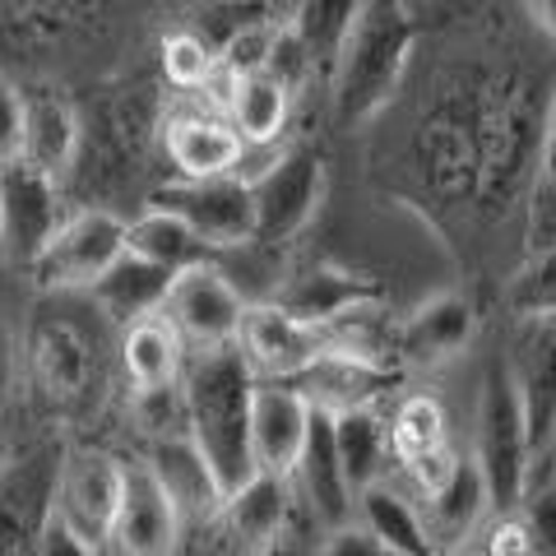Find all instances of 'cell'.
<instances>
[{"label":"cell","mask_w":556,"mask_h":556,"mask_svg":"<svg viewBox=\"0 0 556 556\" xmlns=\"http://www.w3.org/2000/svg\"><path fill=\"white\" fill-rule=\"evenodd\" d=\"M413 42L417 20L408 0H367L362 5L334 75H329V102H334L339 126H367L371 116L390 108V98L404 84Z\"/></svg>","instance_id":"2"},{"label":"cell","mask_w":556,"mask_h":556,"mask_svg":"<svg viewBox=\"0 0 556 556\" xmlns=\"http://www.w3.org/2000/svg\"><path fill=\"white\" fill-rule=\"evenodd\" d=\"M0 108H5V130H0V159H20L24 144V121H28V93L14 79H5V93H0Z\"/></svg>","instance_id":"37"},{"label":"cell","mask_w":556,"mask_h":556,"mask_svg":"<svg viewBox=\"0 0 556 556\" xmlns=\"http://www.w3.org/2000/svg\"><path fill=\"white\" fill-rule=\"evenodd\" d=\"M130 422L144 431L149 445L190 437V404L186 386H163V390H130Z\"/></svg>","instance_id":"33"},{"label":"cell","mask_w":556,"mask_h":556,"mask_svg":"<svg viewBox=\"0 0 556 556\" xmlns=\"http://www.w3.org/2000/svg\"><path fill=\"white\" fill-rule=\"evenodd\" d=\"M265 302L288 306L292 316H302L311 325H343L348 316H357V311H367L376 302V288L343 269L316 265V269L283 278V283L274 288V298H265Z\"/></svg>","instance_id":"22"},{"label":"cell","mask_w":556,"mask_h":556,"mask_svg":"<svg viewBox=\"0 0 556 556\" xmlns=\"http://www.w3.org/2000/svg\"><path fill=\"white\" fill-rule=\"evenodd\" d=\"M159 65H163V79L172 84V89H181V93H195V89H204V84L214 79V75H223L218 51L208 47L195 28L167 33L163 47H159Z\"/></svg>","instance_id":"31"},{"label":"cell","mask_w":556,"mask_h":556,"mask_svg":"<svg viewBox=\"0 0 556 556\" xmlns=\"http://www.w3.org/2000/svg\"><path fill=\"white\" fill-rule=\"evenodd\" d=\"M126 473L130 464L108 455V450H70L61 459V478H56V506L79 533H89L93 543H102L112 552V529L121 515V501H126Z\"/></svg>","instance_id":"11"},{"label":"cell","mask_w":556,"mask_h":556,"mask_svg":"<svg viewBox=\"0 0 556 556\" xmlns=\"http://www.w3.org/2000/svg\"><path fill=\"white\" fill-rule=\"evenodd\" d=\"M163 153L177 167V177H228L247 163V139L237 135L228 116H204V112H177L163 126Z\"/></svg>","instance_id":"18"},{"label":"cell","mask_w":556,"mask_h":556,"mask_svg":"<svg viewBox=\"0 0 556 556\" xmlns=\"http://www.w3.org/2000/svg\"><path fill=\"white\" fill-rule=\"evenodd\" d=\"M149 204L172 208L186 218L195 237L214 255L223 251H247L260 237V204H255V181L247 172H228V177H177L159 186Z\"/></svg>","instance_id":"5"},{"label":"cell","mask_w":556,"mask_h":556,"mask_svg":"<svg viewBox=\"0 0 556 556\" xmlns=\"http://www.w3.org/2000/svg\"><path fill=\"white\" fill-rule=\"evenodd\" d=\"M390 445L394 464L413 478V486H427L441 468L455 459L450 445V417L441 408V399L431 390H413L404 399H394L390 408Z\"/></svg>","instance_id":"20"},{"label":"cell","mask_w":556,"mask_h":556,"mask_svg":"<svg viewBox=\"0 0 556 556\" xmlns=\"http://www.w3.org/2000/svg\"><path fill=\"white\" fill-rule=\"evenodd\" d=\"M413 492L422 501L427 533H431V543H437L441 556L468 552V543L482 533L486 515H496L492 486H486V473H482L473 450H455V459H450L427 486H413Z\"/></svg>","instance_id":"9"},{"label":"cell","mask_w":556,"mask_h":556,"mask_svg":"<svg viewBox=\"0 0 556 556\" xmlns=\"http://www.w3.org/2000/svg\"><path fill=\"white\" fill-rule=\"evenodd\" d=\"M506 306L515 320L556 316V247L525 255V265H519L506 283Z\"/></svg>","instance_id":"32"},{"label":"cell","mask_w":556,"mask_h":556,"mask_svg":"<svg viewBox=\"0 0 556 556\" xmlns=\"http://www.w3.org/2000/svg\"><path fill=\"white\" fill-rule=\"evenodd\" d=\"M334 437H339V455H343V468H348L353 492H367L371 482L390 478V464H394L390 417H380L376 404L334 413Z\"/></svg>","instance_id":"28"},{"label":"cell","mask_w":556,"mask_h":556,"mask_svg":"<svg viewBox=\"0 0 556 556\" xmlns=\"http://www.w3.org/2000/svg\"><path fill=\"white\" fill-rule=\"evenodd\" d=\"M311 417L316 404L298 380H260L255 386V464L260 473L292 478L298 468L306 437H311Z\"/></svg>","instance_id":"16"},{"label":"cell","mask_w":556,"mask_h":556,"mask_svg":"<svg viewBox=\"0 0 556 556\" xmlns=\"http://www.w3.org/2000/svg\"><path fill=\"white\" fill-rule=\"evenodd\" d=\"M247 311L251 302L237 288V278L218 260H204L172 278L163 316L181 329L190 353H223V348H237Z\"/></svg>","instance_id":"7"},{"label":"cell","mask_w":556,"mask_h":556,"mask_svg":"<svg viewBox=\"0 0 556 556\" xmlns=\"http://www.w3.org/2000/svg\"><path fill=\"white\" fill-rule=\"evenodd\" d=\"M292 98L298 89L283 84L278 75H247L232 79L228 89V121L237 126V135L247 139V149H274L283 139L288 121H292Z\"/></svg>","instance_id":"27"},{"label":"cell","mask_w":556,"mask_h":556,"mask_svg":"<svg viewBox=\"0 0 556 556\" xmlns=\"http://www.w3.org/2000/svg\"><path fill=\"white\" fill-rule=\"evenodd\" d=\"M510 367H515L519 394H525V408H529L533 450L547 455L556 445V316L515 320Z\"/></svg>","instance_id":"17"},{"label":"cell","mask_w":556,"mask_h":556,"mask_svg":"<svg viewBox=\"0 0 556 556\" xmlns=\"http://www.w3.org/2000/svg\"><path fill=\"white\" fill-rule=\"evenodd\" d=\"M172 278H177L172 269H163V265H153V260H139V255L126 251L89 292H84V302L98 311L102 325H112L121 334V329H130L135 320H144V316H163Z\"/></svg>","instance_id":"21"},{"label":"cell","mask_w":556,"mask_h":556,"mask_svg":"<svg viewBox=\"0 0 556 556\" xmlns=\"http://www.w3.org/2000/svg\"><path fill=\"white\" fill-rule=\"evenodd\" d=\"M525 10H529V20L556 42V0H525Z\"/></svg>","instance_id":"40"},{"label":"cell","mask_w":556,"mask_h":556,"mask_svg":"<svg viewBox=\"0 0 556 556\" xmlns=\"http://www.w3.org/2000/svg\"><path fill=\"white\" fill-rule=\"evenodd\" d=\"M482 556H529V538L519 515H496L492 533H486V552Z\"/></svg>","instance_id":"38"},{"label":"cell","mask_w":556,"mask_h":556,"mask_svg":"<svg viewBox=\"0 0 556 556\" xmlns=\"http://www.w3.org/2000/svg\"><path fill=\"white\" fill-rule=\"evenodd\" d=\"M116 353L130 390H163L186 380V339L167 316H144L121 329Z\"/></svg>","instance_id":"25"},{"label":"cell","mask_w":556,"mask_h":556,"mask_svg":"<svg viewBox=\"0 0 556 556\" xmlns=\"http://www.w3.org/2000/svg\"><path fill=\"white\" fill-rule=\"evenodd\" d=\"M65 181L47 177L33 163L14 159L0 172V228H5V255L20 260V269L47 251V241L65 223Z\"/></svg>","instance_id":"10"},{"label":"cell","mask_w":556,"mask_h":556,"mask_svg":"<svg viewBox=\"0 0 556 556\" xmlns=\"http://www.w3.org/2000/svg\"><path fill=\"white\" fill-rule=\"evenodd\" d=\"M33 552L38 556H112L102 543H93L89 533H79L70 519L51 506L42 519H38V529H33Z\"/></svg>","instance_id":"35"},{"label":"cell","mask_w":556,"mask_h":556,"mask_svg":"<svg viewBox=\"0 0 556 556\" xmlns=\"http://www.w3.org/2000/svg\"><path fill=\"white\" fill-rule=\"evenodd\" d=\"M181 386L190 404V437L204 450V459L223 486V501H228L260 473V464H255L260 376L241 357V348H223V353H195Z\"/></svg>","instance_id":"1"},{"label":"cell","mask_w":556,"mask_h":556,"mask_svg":"<svg viewBox=\"0 0 556 556\" xmlns=\"http://www.w3.org/2000/svg\"><path fill=\"white\" fill-rule=\"evenodd\" d=\"M126 228L130 218H121L108 204L75 208L61 223V232L47 241V251L28 265L33 288L47 298H84L126 255Z\"/></svg>","instance_id":"4"},{"label":"cell","mask_w":556,"mask_h":556,"mask_svg":"<svg viewBox=\"0 0 556 556\" xmlns=\"http://www.w3.org/2000/svg\"><path fill=\"white\" fill-rule=\"evenodd\" d=\"M473 455L492 486L496 515H515L525 506L533 486V431H529V408L519 394V380L510 357H501L486 367L482 390H478V431H473Z\"/></svg>","instance_id":"3"},{"label":"cell","mask_w":556,"mask_h":556,"mask_svg":"<svg viewBox=\"0 0 556 556\" xmlns=\"http://www.w3.org/2000/svg\"><path fill=\"white\" fill-rule=\"evenodd\" d=\"M367 0H306L298 10V20H292V38H298L302 56L311 65V79H325L334 75L339 65V51L348 42V33H353L357 14Z\"/></svg>","instance_id":"30"},{"label":"cell","mask_w":556,"mask_h":556,"mask_svg":"<svg viewBox=\"0 0 556 556\" xmlns=\"http://www.w3.org/2000/svg\"><path fill=\"white\" fill-rule=\"evenodd\" d=\"M538 177L556 181V89H552V102L543 112V153H538Z\"/></svg>","instance_id":"39"},{"label":"cell","mask_w":556,"mask_h":556,"mask_svg":"<svg viewBox=\"0 0 556 556\" xmlns=\"http://www.w3.org/2000/svg\"><path fill=\"white\" fill-rule=\"evenodd\" d=\"M149 468L159 473V482L167 486V496L177 501V510L186 519H214L223 510V486L208 468L204 450L195 445V437H177V441H159L149 445Z\"/></svg>","instance_id":"26"},{"label":"cell","mask_w":556,"mask_h":556,"mask_svg":"<svg viewBox=\"0 0 556 556\" xmlns=\"http://www.w3.org/2000/svg\"><path fill=\"white\" fill-rule=\"evenodd\" d=\"M478 339V306L464 292H437L422 306H413L404 320L390 329V357L399 367L437 371L464 357Z\"/></svg>","instance_id":"12"},{"label":"cell","mask_w":556,"mask_h":556,"mask_svg":"<svg viewBox=\"0 0 556 556\" xmlns=\"http://www.w3.org/2000/svg\"><path fill=\"white\" fill-rule=\"evenodd\" d=\"M529 538V556H556V478L529 486L525 506L515 510Z\"/></svg>","instance_id":"34"},{"label":"cell","mask_w":556,"mask_h":556,"mask_svg":"<svg viewBox=\"0 0 556 556\" xmlns=\"http://www.w3.org/2000/svg\"><path fill=\"white\" fill-rule=\"evenodd\" d=\"M84 149V116L56 93H28V121H24V144L20 159L56 181H70ZM14 163V159H10Z\"/></svg>","instance_id":"23"},{"label":"cell","mask_w":556,"mask_h":556,"mask_svg":"<svg viewBox=\"0 0 556 556\" xmlns=\"http://www.w3.org/2000/svg\"><path fill=\"white\" fill-rule=\"evenodd\" d=\"M255 204H260V237L255 247L283 251L292 247L325 204V159L316 144H288L274 149L269 163L251 172Z\"/></svg>","instance_id":"6"},{"label":"cell","mask_w":556,"mask_h":556,"mask_svg":"<svg viewBox=\"0 0 556 556\" xmlns=\"http://www.w3.org/2000/svg\"><path fill=\"white\" fill-rule=\"evenodd\" d=\"M186 515L167 486L149 468V459H135L126 473V501H121L116 529H112V556H177Z\"/></svg>","instance_id":"15"},{"label":"cell","mask_w":556,"mask_h":556,"mask_svg":"<svg viewBox=\"0 0 556 556\" xmlns=\"http://www.w3.org/2000/svg\"><path fill=\"white\" fill-rule=\"evenodd\" d=\"M334 343H339L334 325H311L278 302H251L237 339L241 357L251 362L260 380H302L334 353Z\"/></svg>","instance_id":"8"},{"label":"cell","mask_w":556,"mask_h":556,"mask_svg":"<svg viewBox=\"0 0 556 556\" xmlns=\"http://www.w3.org/2000/svg\"><path fill=\"white\" fill-rule=\"evenodd\" d=\"M28 362H33V376H38L42 394L61 408L84 404L89 390L98 386V348L89 339V329L75 316H65V311H47L33 325Z\"/></svg>","instance_id":"13"},{"label":"cell","mask_w":556,"mask_h":556,"mask_svg":"<svg viewBox=\"0 0 556 556\" xmlns=\"http://www.w3.org/2000/svg\"><path fill=\"white\" fill-rule=\"evenodd\" d=\"M292 492H298V506L316 519V525L343 529L357 519V492L348 482V468L339 455V437H334V413L316 404V417H311V437L298 468H292Z\"/></svg>","instance_id":"14"},{"label":"cell","mask_w":556,"mask_h":556,"mask_svg":"<svg viewBox=\"0 0 556 556\" xmlns=\"http://www.w3.org/2000/svg\"><path fill=\"white\" fill-rule=\"evenodd\" d=\"M292 515H298V492H292V478L255 473L247 486H241V492H232L228 501H223V510L214 515V525L237 547V556H260L278 533L292 525Z\"/></svg>","instance_id":"19"},{"label":"cell","mask_w":556,"mask_h":556,"mask_svg":"<svg viewBox=\"0 0 556 556\" xmlns=\"http://www.w3.org/2000/svg\"><path fill=\"white\" fill-rule=\"evenodd\" d=\"M455 556H473V552H455Z\"/></svg>","instance_id":"42"},{"label":"cell","mask_w":556,"mask_h":556,"mask_svg":"<svg viewBox=\"0 0 556 556\" xmlns=\"http://www.w3.org/2000/svg\"><path fill=\"white\" fill-rule=\"evenodd\" d=\"M302 5H306V0H260V10H265L274 24H283V28H292V20H298Z\"/></svg>","instance_id":"41"},{"label":"cell","mask_w":556,"mask_h":556,"mask_svg":"<svg viewBox=\"0 0 556 556\" xmlns=\"http://www.w3.org/2000/svg\"><path fill=\"white\" fill-rule=\"evenodd\" d=\"M357 525L371 529L390 556H441L427 533L422 501L394 478H380L367 492H357Z\"/></svg>","instance_id":"24"},{"label":"cell","mask_w":556,"mask_h":556,"mask_svg":"<svg viewBox=\"0 0 556 556\" xmlns=\"http://www.w3.org/2000/svg\"><path fill=\"white\" fill-rule=\"evenodd\" d=\"M126 251L139 255V260H153V265H163L172 274H181L190 265H204V260H214V251L204 247L195 237L186 218H177L172 208H159V204H144L139 214L130 218L126 228Z\"/></svg>","instance_id":"29"},{"label":"cell","mask_w":556,"mask_h":556,"mask_svg":"<svg viewBox=\"0 0 556 556\" xmlns=\"http://www.w3.org/2000/svg\"><path fill=\"white\" fill-rule=\"evenodd\" d=\"M316 556H390V552H386V543H380L371 529H362L353 519V525H343V529H329L320 538Z\"/></svg>","instance_id":"36"}]
</instances>
